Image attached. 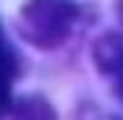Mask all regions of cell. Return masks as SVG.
<instances>
[{
  "instance_id": "7a4b0ae2",
  "label": "cell",
  "mask_w": 123,
  "mask_h": 120,
  "mask_svg": "<svg viewBox=\"0 0 123 120\" xmlns=\"http://www.w3.org/2000/svg\"><path fill=\"white\" fill-rule=\"evenodd\" d=\"M94 65L102 76L110 78L115 97L123 102V31H107L99 37L92 50Z\"/></svg>"
},
{
  "instance_id": "3957f363",
  "label": "cell",
  "mask_w": 123,
  "mask_h": 120,
  "mask_svg": "<svg viewBox=\"0 0 123 120\" xmlns=\"http://www.w3.org/2000/svg\"><path fill=\"white\" fill-rule=\"evenodd\" d=\"M16 55L0 37V115L11 107V84L16 76Z\"/></svg>"
},
{
  "instance_id": "6da1fadb",
  "label": "cell",
  "mask_w": 123,
  "mask_h": 120,
  "mask_svg": "<svg viewBox=\"0 0 123 120\" xmlns=\"http://www.w3.org/2000/svg\"><path fill=\"white\" fill-rule=\"evenodd\" d=\"M81 8L74 0H26L18 11L16 29L31 47L55 50L74 31Z\"/></svg>"
},
{
  "instance_id": "277c9868",
  "label": "cell",
  "mask_w": 123,
  "mask_h": 120,
  "mask_svg": "<svg viewBox=\"0 0 123 120\" xmlns=\"http://www.w3.org/2000/svg\"><path fill=\"white\" fill-rule=\"evenodd\" d=\"M115 13H118V18L123 21V0H115Z\"/></svg>"
}]
</instances>
